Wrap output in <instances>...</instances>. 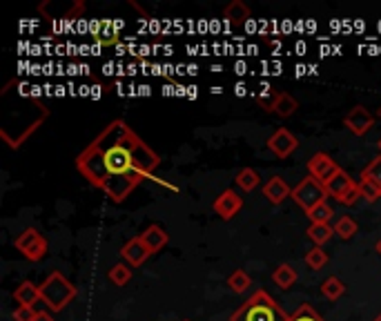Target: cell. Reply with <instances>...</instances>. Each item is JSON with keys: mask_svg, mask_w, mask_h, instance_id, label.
<instances>
[{"mask_svg": "<svg viewBox=\"0 0 381 321\" xmlns=\"http://www.w3.org/2000/svg\"><path fill=\"white\" fill-rule=\"evenodd\" d=\"M306 214H308V219H310L312 223H330L334 210H332L328 203H319V205H314V208H312L310 212H306Z\"/></svg>", "mask_w": 381, "mask_h": 321, "instance_id": "25", "label": "cell"}, {"mask_svg": "<svg viewBox=\"0 0 381 321\" xmlns=\"http://www.w3.org/2000/svg\"><path fill=\"white\" fill-rule=\"evenodd\" d=\"M290 321H326V319L319 315L310 303H303L290 315Z\"/></svg>", "mask_w": 381, "mask_h": 321, "instance_id": "27", "label": "cell"}, {"mask_svg": "<svg viewBox=\"0 0 381 321\" xmlns=\"http://www.w3.org/2000/svg\"><path fill=\"white\" fill-rule=\"evenodd\" d=\"M139 237L143 239V243H145V248L149 250V254L161 252L167 246V241H170V237H167V232L163 230L159 223L147 225L145 230H143V235H139Z\"/></svg>", "mask_w": 381, "mask_h": 321, "instance_id": "12", "label": "cell"}, {"mask_svg": "<svg viewBox=\"0 0 381 321\" xmlns=\"http://www.w3.org/2000/svg\"><path fill=\"white\" fill-rule=\"evenodd\" d=\"M79 295V288H76L63 272L54 270L47 279L40 283V297L42 301L47 303V308L54 312L65 310L67 305L76 299Z\"/></svg>", "mask_w": 381, "mask_h": 321, "instance_id": "3", "label": "cell"}, {"mask_svg": "<svg viewBox=\"0 0 381 321\" xmlns=\"http://www.w3.org/2000/svg\"><path fill=\"white\" fill-rule=\"evenodd\" d=\"M183 321H190V319H183Z\"/></svg>", "mask_w": 381, "mask_h": 321, "instance_id": "36", "label": "cell"}, {"mask_svg": "<svg viewBox=\"0 0 381 321\" xmlns=\"http://www.w3.org/2000/svg\"><path fill=\"white\" fill-rule=\"evenodd\" d=\"M230 321H290L279 301L274 299L266 290H256V293L241 303V308L232 312Z\"/></svg>", "mask_w": 381, "mask_h": 321, "instance_id": "2", "label": "cell"}, {"mask_svg": "<svg viewBox=\"0 0 381 321\" xmlns=\"http://www.w3.org/2000/svg\"><path fill=\"white\" fill-rule=\"evenodd\" d=\"M377 252H379V254H381V239H379V241H377Z\"/></svg>", "mask_w": 381, "mask_h": 321, "instance_id": "32", "label": "cell"}, {"mask_svg": "<svg viewBox=\"0 0 381 321\" xmlns=\"http://www.w3.org/2000/svg\"><path fill=\"white\" fill-rule=\"evenodd\" d=\"M322 295L330 301H337L339 297L346 295V283L339 279V277H328L324 283H322Z\"/></svg>", "mask_w": 381, "mask_h": 321, "instance_id": "20", "label": "cell"}, {"mask_svg": "<svg viewBox=\"0 0 381 321\" xmlns=\"http://www.w3.org/2000/svg\"><path fill=\"white\" fill-rule=\"evenodd\" d=\"M297 110H299V103L292 94H288V91H277V96H274V103H272V110H270L272 114L288 118V116H292Z\"/></svg>", "mask_w": 381, "mask_h": 321, "instance_id": "15", "label": "cell"}, {"mask_svg": "<svg viewBox=\"0 0 381 321\" xmlns=\"http://www.w3.org/2000/svg\"><path fill=\"white\" fill-rule=\"evenodd\" d=\"M334 235H339V239H350L357 235V221L353 217H339V221L334 223Z\"/></svg>", "mask_w": 381, "mask_h": 321, "instance_id": "24", "label": "cell"}, {"mask_svg": "<svg viewBox=\"0 0 381 321\" xmlns=\"http://www.w3.org/2000/svg\"><path fill=\"white\" fill-rule=\"evenodd\" d=\"M212 208H215V212L219 214L221 219L225 221H230L234 214L241 212L243 208V198L234 192V190H223L217 198H215V203H212Z\"/></svg>", "mask_w": 381, "mask_h": 321, "instance_id": "10", "label": "cell"}, {"mask_svg": "<svg viewBox=\"0 0 381 321\" xmlns=\"http://www.w3.org/2000/svg\"><path fill=\"white\" fill-rule=\"evenodd\" d=\"M34 321H54V317L50 312H45V310H38L36 312V319Z\"/></svg>", "mask_w": 381, "mask_h": 321, "instance_id": "31", "label": "cell"}, {"mask_svg": "<svg viewBox=\"0 0 381 321\" xmlns=\"http://www.w3.org/2000/svg\"><path fill=\"white\" fill-rule=\"evenodd\" d=\"M258 183H261V176H258L256 170H252V167H243V170H239L237 174V186L241 190H246V192H252L258 188Z\"/></svg>", "mask_w": 381, "mask_h": 321, "instance_id": "19", "label": "cell"}, {"mask_svg": "<svg viewBox=\"0 0 381 321\" xmlns=\"http://www.w3.org/2000/svg\"><path fill=\"white\" fill-rule=\"evenodd\" d=\"M263 196L268 198L270 203L279 205L283 203L288 196H292V188L288 186V183L281 179V176H272L266 186H263Z\"/></svg>", "mask_w": 381, "mask_h": 321, "instance_id": "13", "label": "cell"}, {"mask_svg": "<svg viewBox=\"0 0 381 321\" xmlns=\"http://www.w3.org/2000/svg\"><path fill=\"white\" fill-rule=\"evenodd\" d=\"M297 147H299L297 136H295L290 130H285V128H279V130L268 139V150H270L277 159H288Z\"/></svg>", "mask_w": 381, "mask_h": 321, "instance_id": "8", "label": "cell"}, {"mask_svg": "<svg viewBox=\"0 0 381 321\" xmlns=\"http://www.w3.org/2000/svg\"><path fill=\"white\" fill-rule=\"evenodd\" d=\"M227 286H230V290L232 293H246V290L252 286V279H250V274L246 272V270H234L230 277H227Z\"/></svg>", "mask_w": 381, "mask_h": 321, "instance_id": "21", "label": "cell"}, {"mask_svg": "<svg viewBox=\"0 0 381 321\" xmlns=\"http://www.w3.org/2000/svg\"><path fill=\"white\" fill-rule=\"evenodd\" d=\"M375 123L373 114L365 110L363 105H355L353 110H350L346 116H343V125L353 132L355 136H363L365 132H368Z\"/></svg>", "mask_w": 381, "mask_h": 321, "instance_id": "9", "label": "cell"}, {"mask_svg": "<svg viewBox=\"0 0 381 321\" xmlns=\"http://www.w3.org/2000/svg\"><path fill=\"white\" fill-rule=\"evenodd\" d=\"M13 299H16L21 305H29V308H34V303L42 301L40 286H36L34 281H23L16 290H13Z\"/></svg>", "mask_w": 381, "mask_h": 321, "instance_id": "14", "label": "cell"}, {"mask_svg": "<svg viewBox=\"0 0 381 321\" xmlns=\"http://www.w3.org/2000/svg\"><path fill=\"white\" fill-rule=\"evenodd\" d=\"M13 246H16V250L29 259V261H40V259L47 254V239H45L38 230H34V227H27V230H23L16 241H13Z\"/></svg>", "mask_w": 381, "mask_h": 321, "instance_id": "6", "label": "cell"}, {"mask_svg": "<svg viewBox=\"0 0 381 321\" xmlns=\"http://www.w3.org/2000/svg\"><path fill=\"white\" fill-rule=\"evenodd\" d=\"M377 116H379V120H381V107H379V114H377Z\"/></svg>", "mask_w": 381, "mask_h": 321, "instance_id": "34", "label": "cell"}, {"mask_svg": "<svg viewBox=\"0 0 381 321\" xmlns=\"http://www.w3.org/2000/svg\"><path fill=\"white\" fill-rule=\"evenodd\" d=\"M357 186H359V194L365 198V201H370V203H375L377 201V198H381V190L375 186V183L373 181H365V179H361L359 183H357Z\"/></svg>", "mask_w": 381, "mask_h": 321, "instance_id": "28", "label": "cell"}, {"mask_svg": "<svg viewBox=\"0 0 381 321\" xmlns=\"http://www.w3.org/2000/svg\"><path fill=\"white\" fill-rule=\"evenodd\" d=\"M94 40L101 45H116L118 43V34L116 32H96Z\"/></svg>", "mask_w": 381, "mask_h": 321, "instance_id": "30", "label": "cell"}, {"mask_svg": "<svg viewBox=\"0 0 381 321\" xmlns=\"http://www.w3.org/2000/svg\"><path fill=\"white\" fill-rule=\"evenodd\" d=\"M361 179H365V181H373L375 186L381 190V154H379V157H375L368 165L363 167V170H361Z\"/></svg>", "mask_w": 381, "mask_h": 321, "instance_id": "23", "label": "cell"}, {"mask_svg": "<svg viewBox=\"0 0 381 321\" xmlns=\"http://www.w3.org/2000/svg\"><path fill=\"white\" fill-rule=\"evenodd\" d=\"M375 321H381V315H377V317H375Z\"/></svg>", "mask_w": 381, "mask_h": 321, "instance_id": "33", "label": "cell"}, {"mask_svg": "<svg viewBox=\"0 0 381 321\" xmlns=\"http://www.w3.org/2000/svg\"><path fill=\"white\" fill-rule=\"evenodd\" d=\"M332 235H334V225H330V223H310V227H308V237L319 248H322L324 243H328L332 239Z\"/></svg>", "mask_w": 381, "mask_h": 321, "instance_id": "18", "label": "cell"}, {"mask_svg": "<svg viewBox=\"0 0 381 321\" xmlns=\"http://www.w3.org/2000/svg\"><path fill=\"white\" fill-rule=\"evenodd\" d=\"M339 170H341V167L337 165V161H334L330 154H326V152H317V154L308 161V174L314 176L317 181H322L324 186Z\"/></svg>", "mask_w": 381, "mask_h": 321, "instance_id": "7", "label": "cell"}, {"mask_svg": "<svg viewBox=\"0 0 381 321\" xmlns=\"http://www.w3.org/2000/svg\"><path fill=\"white\" fill-rule=\"evenodd\" d=\"M377 145H379V152H381V139H379V143H377Z\"/></svg>", "mask_w": 381, "mask_h": 321, "instance_id": "35", "label": "cell"}, {"mask_svg": "<svg viewBox=\"0 0 381 321\" xmlns=\"http://www.w3.org/2000/svg\"><path fill=\"white\" fill-rule=\"evenodd\" d=\"M108 279H110L114 286H125V283H130V279H132V266H127V264H116V266H112V270L108 272Z\"/></svg>", "mask_w": 381, "mask_h": 321, "instance_id": "22", "label": "cell"}, {"mask_svg": "<svg viewBox=\"0 0 381 321\" xmlns=\"http://www.w3.org/2000/svg\"><path fill=\"white\" fill-rule=\"evenodd\" d=\"M326 190L332 198H337L339 203L343 205H353L357 203V198L361 196L359 194V186L355 183V179L350 176L348 172L339 170L337 174H334L328 183H326Z\"/></svg>", "mask_w": 381, "mask_h": 321, "instance_id": "5", "label": "cell"}, {"mask_svg": "<svg viewBox=\"0 0 381 321\" xmlns=\"http://www.w3.org/2000/svg\"><path fill=\"white\" fill-rule=\"evenodd\" d=\"M120 257L125 259L127 266L139 268V266H143V264L147 261L152 254H149V250L145 248V243H143L141 237H132V239L125 243V246L120 248Z\"/></svg>", "mask_w": 381, "mask_h": 321, "instance_id": "11", "label": "cell"}, {"mask_svg": "<svg viewBox=\"0 0 381 321\" xmlns=\"http://www.w3.org/2000/svg\"><path fill=\"white\" fill-rule=\"evenodd\" d=\"M328 190L322 181H317L314 176H306L303 181H299L297 186L292 188V198H295V203L303 210V212H310L314 205L319 203H326V198H328Z\"/></svg>", "mask_w": 381, "mask_h": 321, "instance_id": "4", "label": "cell"}, {"mask_svg": "<svg viewBox=\"0 0 381 321\" xmlns=\"http://www.w3.org/2000/svg\"><path fill=\"white\" fill-rule=\"evenodd\" d=\"M36 312L34 308H29V305H18L16 310H13V321H34L36 319Z\"/></svg>", "mask_w": 381, "mask_h": 321, "instance_id": "29", "label": "cell"}, {"mask_svg": "<svg viewBox=\"0 0 381 321\" xmlns=\"http://www.w3.org/2000/svg\"><path fill=\"white\" fill-rule=\"evenodd\" d=\"M159 163L157 152L123 118H114L76 157V170L110 201L123 203L143 179L154 174Z\"/></svg>", "mask_w": 381, "mask_h": 321, "instance_id": "1", "label": "cell"}, {"mask_svg": "<svg viewBox=\"0 0 381 321\" xmlns=\"http://www.w3.org/2000/svg\"><path fill=\"white\" fill-rule=\"evenodd\" d=\"M326 264H328V254H326V250H322L319 246H314L312 250H308V254H306V266H308V268H312V270H322V268H326Z\"/></svg>", "mask_w": 381, "mask_h": 321, "instance_id": "26", "label": "cell"}, {"mask_svg": "<svg viewBox=\"0 0 381 321\" xmlns=\"http://www.w3.org/2000/svg\"><path fill=\"white\" fill-rule=\"evenodd\" d=\"M297 279H299V274H297V270H295L290 264H281L277 270L272 272V281L277 283L281 290L292 288V286L297 283Z\"/></svg>", "mask_w": 381, "mask_h": 321, "instance_id": "17", "label": "cell"}, {"mask_svg": "<svg viewBox=\"0 0 381 321\" xmlns=\"http://www.w3.org/2000/svg\"><path fill=\"white\" fill-rule=\"evenodd\" d=\"M250 16H252V11L246 3H243V0H232V3L223 9V18L234 27L243 25Z\"/></svg>", "mask_w": 381, "mask_h": 321, "instance_id": "16", "label": "cell"}]
</instances>
